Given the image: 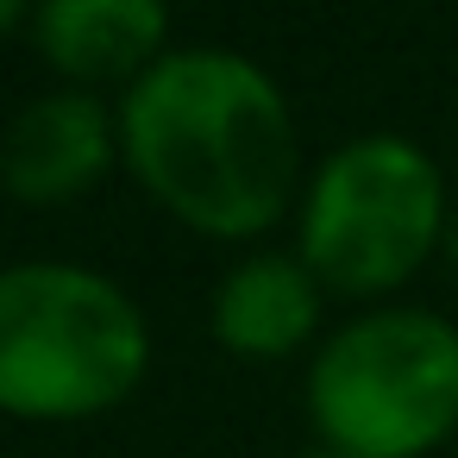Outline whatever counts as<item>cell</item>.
<instances>
[{"label": "cell", "instance_id": "5b68a950", "mask_svg": "<svg viewBox=\"0 0 458 458\" xmlns=\"http://www.w3.org/2000/svg\"><path fill=\"white\" fill-rule=\"evenodd\" d=\"M126 164L120 151V107L89 89H45L20 101L0 132V182L20 208H70L107 170Z\"/></svg>", "mask_w": 458, "mask_h": 458}, {"label": "cell", "instance_id": "6da1fadb", "mask_svg": "<svg viewBox=\"0 0 458 458\" xmlns=\"http://www.w3.org/2000/svg\"><path fill=\"white\" fill-rule=\"evenodd\" d=\"M132 182L201 239L270 233L301 182V126L283 82L233 45H176L120 95Z\"/></svg>", "mask_w": 458, "mask_h": 458}, {"label": "cell", "instance_id": "9c48e42d", "mask_svg": "<svg viewBox=\"0 0 458 458\" xmlns=\"http://www.w3.org/2000/svg\"><path fill=\"white\" fill-rule=\"evenodd\" d=\"M289 458H345V452H333V445H320V439H308V445H295Z\"/></svg>", "mask_w": 458, "mask_h": 458}, {"label": "cell", "instance_id": "52a82bcc", "mask_svg": "<svg viewBox=\"0 0 458 458\" xmlns=\"http://www.w3.org/2000/svg\"><path fill=\"white\" fill-rule=\"evenodd\" d=\"M320 308H327V289L295 251H245L214 283L208 327L233 358L276 364V358H295L314 339Z\"/></svg>", "mask_w": 458, "mask_h": 458}, {"label": "cell", "instance_id": "277c9868", "mask_svg": "<svg viewBox=\"0 0 458 458\" xmlns=\"http://www.w3.org/2000/svg\"><path fill=\"white\" fill-rule=\"evenodd\" d=\"M314 439L345 458H427L458 433V327L439 308H358L308 358Z\"/></svg>", "mask_w": 458, "mask_h": 458}, {"label": "cell", "instance_id": "3957f363", "mask_svg": "<svg viewBox=\"0 0 458 458\" xmlns=\"http://www.w3.org/2000/svg\"><path fill=\"white\" fill-rule=\"evenodd\" d=\"M445 220L452 201L433 151L402 132H358L308 170L295 258L327 295L383 308V295L414 283L420 264L445 251Z\"/></svg>", "mask_w": 458, "mask_h": 458}, {"label": "cell", "instance_id": "8992f818", "mask_svg": "<svg viewBox=\"0 0 458 458\" xmlns=\"http://www.w3.org/2000/svg\"><path fill=\"white\" fill-rule=\"evenodd\" d=\"M26 45L64 76V89H114L151 76L170 45V7L164 0H32Z\"/></svg>", "mask_w": 458, "mask_h": 458}, {"label": "cell", "instance_id": "ba28073f", "mask_svg": "<svg viewBox=\"0 0 458 458\" xmlns=\"http://www.w3.org/2000/svg\"><path fill=\"white\" fill-rule=\"evenodd\" d=\"M452 270H458V208H452V220H445V251H439Z\"/></svg>", "mask_w": 458, "mask_h": 458}, {"label": "cell", "instance_id": "7a4b0ae2", "mask_svg": "<svg viewBox=\"0 0 458 458\" xmlns=\"http://www.w3.org/2000/svg\"><path fill=\"white\" fill-rule=\"evenodd\" d=\"M151 370V320L114 276L64 258L0 270V408L26 427L101 420Z\"/></svg>", "mask_w": 458, "mask_h": 458}]
</instances>
